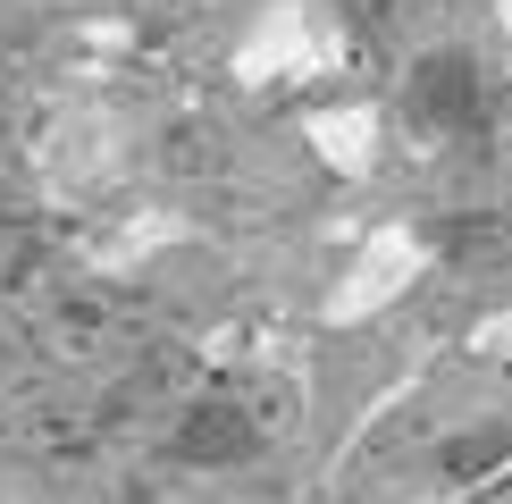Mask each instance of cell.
<instances>
[{
  "label": "cell",
  "instance_id": "3957f363",
  "mask_svg": "<svg viewBox=\"0 0 512 504\" xmlns=\"http://www.w3.org/2000/svg\"><path fill=\"white\" fill-rule=\"evenodd\" d=\"M412 110L429 118V126H471L479 118V68L471 59H429V68H420V84H412Z\"/></svg>",
  "mask_w": 512,
  "mask_h": 504
},
{
  "label": "cell",
  "instance_id": "277c9868",
  "mask_svg": "<svg viewBox=\"0 0 512 504\" xmlns=\"http://www.w3.org/2000/svg\"><path fill=\"white\" fill-rule=\"evenodd\" d=\"M361 135H370V110H336V118H319V143H328L345 168H361V152H370Z\"/></svg>",
  "mask_w": 512,
  "mask_h": 504
},
{
  "label": "cell",
  "instance_id": "6da1fadb",
  "mask_svg": "<svg viewBox=\"0 0 512 504\" xmlns=\"http://www.w3.org/2000/svg\"><path fill=\"white\" fill-rule=\"evenodd\" d=\"M336 42V26L311 9V0H269L252 17V34L236 42V68L244 76H286V68H319V51Z\"/></svg>",
  "mask_w": 512,
  "mask_h": 504
},
{
  "label": "cell",
  "instance_id": "5b68a950",
  "mask_svg": "<svg viewBox=\"0 0 512 504\" xmlns=\"http://www.w3.org/2000/svg\"><path fill=\"white\" fill-rule=\"evenodd\" d=\"M504 42H512V0H504Z\"/></svg>",
  "mask_w": 512,
  "mask_h": 504
},
{
  "label": "cell",
  "instance_id": "8992f818",
  "mask_svg": "<svg viewBox=\"0 0 512 504\" xmlns=\"http://www.w3.org/2000/svg\"><path fill=\"white\" fill-rule=\"evenodd\" d=\"M135 504H152V496H135Z\"/></svg>",
  "mask_w": 512,
  "mask_h": 504
},
{
  "label": "cell",
  "instance_id": "7a4b0ae2",
  "mask_svg": "<svg viewBox=\"0 0 512 504\" xmlns=\"http://www.w3.org/2000/svg\"><path fill=\"white\" fill-rule=\"evenodd\" d=\"M168 454H177L185 471H236V462L261 454V420H252V404H236V395H202V404H185Z\"/></svg>",
  "mask_w": 512,
  "mask_h": 504
}]
</instances>
